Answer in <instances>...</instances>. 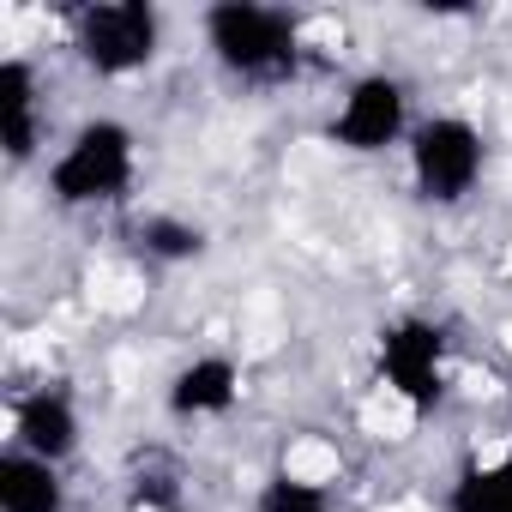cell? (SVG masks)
Returning a JSON list of instances; mask_svg holds the SVG:
<instances>
[{"label": "cell", "mask_w": 512, "mask_h": 512, "mask_svg": "<svg viewBox=\"0 0 512 512\" xmlns=\"http://www.w3.org/2000/svg\"><path fill=\"white\" fill-rule=\"evenodd\" d=\"M199 37L211 61L241 85H290L302 73V19L266 0H217L199 13Z\"/></svg>", "instance_id": "obj_1"}, {"label": "cell", "mask_w": 512, "mask_h": 512, "mask_svg": "<svg viewBox=\"0 0 512 512\" xmlns=\"http://www.w3.org/2000/svg\"><path fill=\"white\" fill-rule=\"evenodd\" d=\"M139 181V133L115 115H91L49 157V199L61 211H109Z\"/></svg>", "instance_id": "obj_2"}, {"label": "cell", "mask_w": 512, "mask_h": 512, "mask_svg": "<svg viewBox=\"0 0 512 512\" xmlns=\"http://www.w3.org/2000/svg\"><path fill=\"white\" fill-rule=\"evenodd\" d=\"M404 163H410V187L422 205H464L482 187L488 169V139L470 115H422L404 139Z\"/></svg>", "instance_id": "obj_3"}, {"label": "cell", "mask_w": 512, "mask_h": 512, "mask_svg": "<svg viewBox=\"0 0 512 512\" xmlns=\"http://www.w3.org/2000/svg\"><path fill=\"white\" fill-rule=\"evenodd\" d=\"M73 55L97 79H139L163 55V13L151 0H91L73 13Z\"/></svg>", "instance_id": "obj_4"}, {"label": "cell", "mask_w": 512, "mask_h": 512, "mask_svg": "<svg viewBox=\"0 0 512 512\" xmlns=\"http://www.w3.org/2000/svg\"><path fill=\"white\" fill-rule=\"evenodd\" d=\"M410 127H416L410 85L398 73H362V79L344 85V97H338V109L326 121V139L338 151H350V157H380V151L404 145Z\"/></svg>", "instance_id": "obj_5"}, {"label": "cell", "mask_w": 512, "mask_h": 512, "mask_svg": "<svg viewBox=\"0 0 512 512\" xmlns=\"http://www.w3.org/2000/svg\"><path fill=\"white\" fill-rule=\"evenodd\" d=\"M380 380L416 416L446 398V332L422 314H404L380 332Z\"/></svg>", "instance_id": "obj_6"}, {"label": "cell", "mask_w": 512, "mask_h": 512, "mask_svg": "<svg viewBox=\"0 0 512 512\" xmlns=\"http://www.w3.org/2000/svg\"><path fill=\"white\" fill-rule=\"evenodd\" d=\"M85 440V416H79V398L61 386V380H43L31 392L13 398L7 410V446L31 452V458H49V464H67Z\"/></svg>", "instance_id": "obj_7"}, {"label": "cell", "mask_w": 512, "mask_h": 512, "mask_svg": "<svg viewBox=\"0 0 512 512\" xmlns=\"http://www.w3.org/2000/svg\"><path fill=\"white\" fill-rule=\"evenodd\" d=\"M49 145V115H43V73L31 55H0V157L13 169L37 163Z\"/></svg>", "instance_id": "obj_8"}, {"label": "cell", "mask_w": 512, "mask_h": 512, "mask_svg": "<svg viewBox=\"0 0 512 512\" xmlns=\"http://www.w3.org/2000/svg\"><path fill=\"white\" fill-rule=\"evenodd\" d=\"M169 416L175 422H217L241 404V362L223 356V350H205L193 362H181L169 374V392H163Z\"/></svg>", "instance_id": "obj_9"}, {"label": "cell", "mask_w": 512, "mask_h": 512, "mask_svg": "<svg viewBox=\"0 0 512 512\" xmlns=\"http://www.w3.org/2000/svg\"><path fill=\"white\" fill-rule=\"evenodd\" d=\"M0 512H67L61 464L7 446L0 452Z\"/></svg>", "instance_id": "obj_10"}, {"label": "cell", "mask_w": 512, "mask_h": 512, "mask_svg": "<svg viewBox=\"0 0 512 512\" xmlns=\"http://www.w3.org/2000/svg\"><path fill=\"white\" fill-rule=\"evenodd\" d=\"M446 512H512V458H470L446 488Z\"/></svg>", "instance_id": "obj_11"}, {"label": "cell", "mask_w": 512, "mask_h": 512, "mask_svg": "<svg viewBox=\"0 0 512 512\" xmlns=\"http://www.w3.org/2000/svg\"><path fill=\"white\" fill-rule=\"evenodd\" d=\"M139 247L151 253L157 266H187V260H199V253L211 247V235H205V223H193V217L151 211V217L139 223Z\"/></svg>", "instance_id": "obj_12"}, {"label": "cell", "mask_w": 512, "mask_h": 512, "mask_svg": "<svg viewBox=\"0 0 512 512\" xmlns=\"http://www.w3.org/2000/svg\"><path fill=\"white\" fill-rule=\"evenodd\" d=\"M260 512H338V506H332L326 482H308V476H296V470H278V476H266V488H260Z\"/></svg>", "instance_id": "obj_13"}]
</instances>
